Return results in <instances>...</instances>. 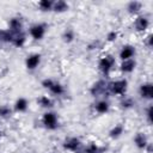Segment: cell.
<instances>
[{"instance_id": "obj_27", "label": "cell", "mask_w": 153, "mask_h": 153, "mask_svg": "<svg viewBox=\"0 0 153 153\" xmlns=\"http://www.w3.org/2000/svg\"><path fill=\"white\" fill-rule=\"evenodd\" d=\"M121 106L123 108V109H130V108H133V105H134V100L131 99V98H124V99H122L121 100Z\"/></svg>"}, {"instance_id": "obj_10", "label": "cell", "mask_w": 153, "mask_h": 153, "mask_svg": "<svg viewBox=\"0 0 153 153\" xmlns=\"http://www.w3.org/2000/svg\"><path fill=\"white\" fill-rule=\"evenodd\" d=\"M135 55V48L130 44H126L122 47L121 51H120V59L122 61H126V60H130L133 59V56Z\"/></svg>"}, {"instance_id": "obj_28", "label": "cell", "mask_w": 153, "mask_h": 153, "mask_svg": "<svg viewBox=\"0 0 153 153\" xmlns=\"http://www.w3.org/2000/svg\"><path fill=\"white\" fill-rule=\"evenodd\" d=\"M117 37H118L117 31L112 30V31H109V32H108V35H106V41H108V42H115V41L117 39Z\"/></svg>"}, {"instance_id": "obj_5", "label": "cell", "mask_w": 153, "mask_h": 153, "mask_svg": "<svg viewBox=\"0 0 153 153\" xmlns=\"http://www.w3.org/2000/svg\"><path fill=\"white\" fill-rule=\"evenodd\" d=\"M45 31H47V26L44 24H41V23H37V24H33L31 25V27L29 29V33L30 36L35 39V41H39L44 37L45 35Z\"/></svg>"}, {"instance_id": "obj_11", "label": "cell", "mask_w": 153, "mask_h": 153, "mask_svg": "<svg viewBox=\"0 0 153 153\" xmlns=\"http://www.w3.org/2000/svg\"><path fill=\"white\" fill-rule=\"evenodd\" d=\"M134 26H135L136 31L143 32V31H146V30L148 29V26H149V20H148V18L145 17V16H139V17L135 19Z\"/></svg>"}, {"instance_id": "obj_25", "label": "cell", "mask_w": 153, "mask_h": 153, "mask_svg": "<svg viewBox=\"0 0 153 153\" xmlns=\"http://www.w3.org/2000/svg\"><path fill=\"white\" fill-rule=\"evenodd\" d=\"M102 149L99 148V146L94 142H91L90 145H87L84 149H82V153H97V152H100Z\"/></svg>"}, {"instance_id": "obj_15", "label": "cell", "mask_w": 153, "mask_h": 153, "mask_svg": "<svg viewBox=\"0 0 153 153\" xmlns=\"http://www.w3.org/2000/svg\"><path fill=\"white\" fill-rule=\"evenodd\" d=\"M68 8H69V5L65 0H57V1H54V4H53V11L57 12V13L66 12Z\"/></svg>"}, {"instance_id": "obj_16", "label": "cell", "mask_w": 153, "mask_h": 153, "mask_svg": "<svg viewBox=\"0 0 153 153\" xmlns=\"http://www.w3.org/2000/svg\"><path fill=\"white\" fill-rule=\"evenodd\" d=\"M25 42H26V36H25V33H24L23 31L19 32V33L13 35L12 44H13L14 47H17V48H22V47L25 44Z\"/></svg>"}, {"instance_id": "obj_35", "label": "cell", "mask_w": 153, "mask_h": 153, "mask_svg": "<svg viewBox=\"0 0 153 153\" xmlns=\"http://www.w3.org/2000/svg\"><path fill=\"white\" fill-rule=\"evenodd\" d=\"M49 153H51V152H49Z\"/></svg>"}, {"instance_id": "obj_26", "label": "cell", "mask_w": 153, "mask_h": 153, "mask_svg": "<svg viewBox=\"0 0 153 153\" xmlns=\"http://www.w3.org/2000/svg\"><path fill=\"white\" fill-rule=\"evenodd\" d=\"M12 115V109L8 105H0V117L7 118Z\"/></svg>"}, {"instance_id": "obj_31", "label": "cell", "mask_w": 153, "mask_h": 153, "mask_svg": "<svg viewBox=\"0 0 153 153\" xmlns=\"http://www.w3.org/2000/svg\"><path fill=\"white\" fill-rule=\"evenodd\" d=\"M146 44H147L148 48H152V47H153V35H152V33H149V35L146 37Z\"/></svg>"}, {"instance_id": "obj_2", "label": "cell", "mask_w": 153, "mask_h": 153, "mask_svg": "<svg viewBox=\"0 0 153 153\" xmlns=\"http://www.w3.org/2000/svg\"><path fill=\"white\" fill-rule=\"evenodd\" d=\"M114 65H115V59H114V56L106 55V56L100 57V60H99V62H98V69L102 72L103 75L108 76V75L110 74V72H111Z\"/></svg>"}, {"instance_id": "obj_24", "label": "cell", "mask_w": 153, "mask_h": 153, "mask_svg": "<svg viewBox=\"0 0 153 153\" xmlns=\"http://www.w3.org/2000/svg\"><path fill=\"white\" fill-rule=\"evenodd\" d=\"M37 102H38V104H39L42 108H51V106L54 105L53 100H51L48 96H41V97L37 99Z\"/></svg>"}, {"instance_id": "obj_29", "label": "cell", "mask_w": 153, "mask_h": 153, "mask_svg": "<svg viewBox=\"0 0 153 153\" xmlns=\"http://www.w3.org/2000/svg\"><path fill=\"white\" fill-rule=\"evenodd\" d=\"M53 84H54V80L50 79V78H45V79L42 80V86H43L44 88H48V90H49V88L53 86Z\"/></svg>"}, {"instance_id": "obj_17", "label": "cell", "mask_w": 153, "mask_h": 153, "mask_svg": "<svg viewBox=\"0 0 153 153\" xmlns=\"http://www.w3.org/2000/svg\"><path fill=\"white\" fill-rule=\"evenodd\" d=\"M109 109H110V104H109V102H106V100H99V102H97L96 105H94V110H96L98 114H100V115L106 114V112L109 111Z\"/></svg>"}, {"instance_id": "obj_12", "label": "cell", "mask_w": 153, "mask_h": 153, "mask_svg": "<svg viewBox=\"0 0 153 153\" xmlns=\"http://www.w3.org/2000/svg\"><path fill=\"white\" fill-rule=\"evenodd\" d=\"M134 143L135 146L139 148V149H145L146 146L148 145V140H147V136L143 134V133H136V135L134 136Z\"/></svg>"}, {"instance_id": "obj_19", "label": "cell", "mask_w": 153, "mask_h": 153, "mask_svg": "<svg viewBox=\"0 0 153 153\" xmlns=\"http://www.w3.org/2000/svg\"><path fill=\"white\" fill-rule=\"evenodd\" d=\"M13 33L8 30L0 29V43H12Z\"/></svg>"}, {"instance_id": "obj_30", "label": "cell", "mask_w": 153, "mask_h": 153, "mask_svg": "<svg viewBox=\"0 0 153 153\" xmlns=\"http://www.w3.org/2000/svg\"><path fill=\"white\" fill-rule=\"evenodd\" d=\"M152 115H153V106L149 105L146 110V117H147V121L148 123H152Z\"/></svg>"}, {"instance_id": "obj_8", "label": "cell", "mask_w": 153, "mask_h": 153, "mask_svg": "<svg viewBox=\"0 0 153 153\" xmlns=\"http://www.w3.org/2000/svg\"><path fill=\"white\" fill-rule=\"evenodd\" d=\"M139 94L143 99H152L153 98V86L151 82L141 84L139 87Z\"/></svg>"}, {"instance_id": "obj_18", "label": "cell", "mask_w": 153, "mask_h": 153, "mask_svg": "<svg viewBox=\"0 0 153 153\" xmlns=\"http://www.w3.org/2000/svg\"><path fill=\"white\" fill-rule=\"evenodd\" d=\"M141 8H142V4H141L140 1H136V0L130 1V2H128V5H127V10H128V12L131 13V14H136V13H139V12L141 11Z\"/></svg>"}, {"instance_id": "obj_33", "label": "cell", "mask_w": 153, "mask_h": 153, "mask_svg": "<svg viewBox=\"0 0 153 153\" xmlns=\"http://www.w3.org/2000/svg\"><path fill=\"white\" fill-rule=\"evenodd\" d=\"M1 135H2V133H1V130H0V139H1Z\"/></svg>"}, {"instance_id": "obj_20", "label": "cell", "mask_w": 153, "mask_h": 153, "mask_svg": "<svg viewBox=\"0 0 153 153\" xmlns=\"http://www.w3.org/2000/svg\"><path fill=\"white\" fill-rule=\"evenodd\" d=\"M123 130H124V127H123L122 124H117V126H115L114 128L110 129L109 136H110L111 139H118V137L123 134Z\"/></svg>"}, {"instance_id": "obj_6", "label": "cell", "mask_w": 153, "mask_h": 153, "mask_svg": "<svg viewBox=\"0 0 153 153\" xmlns=\"http://www.w3.org/2000/svg\"><path fill=\"white\" fill-rule=\"evenodd\" d=\"M81 146H82V143H81L80 139H78V137H68L62 143V147L66 151H71L74 153H78Z\"/></svg>"}, {"instance_id": "obj_34", "label": "cell", "mask_w": 153, "mask_h": 153, "mask_svg": "<svg viewBox=\"0 0 153 153\" xmlns=\"http://www.w3.org/2000/svg\"><path fill=\"white\" fill-rule=\"evenodd\" d=\"M97 153H102V151H100V152H97Z\"/></svg>"}, {"instance_id": "obj_13", "label": "cell", "mask_w": 153, "mask_h": 153, "mask_svg": "<svg viewBox=\"0 0 153 153\" xmlns=\"http://www.w3.org/2000/svg\"><path fill=\"white\" fill-rule=\"evenodd\" d=\"M136 67V62L135 60L130 59V60H126V61H122L121 66H120V69L123 72V73H131Z\"/></svg>"}, {"instance_id": "obj_14", "label": "cell", "mask_w": 153, "mask_h": 153, "mask_svg": "<svg viewBox=\"0 0 153 153\" xmlns=\"http://www.w3.org/2000/svg\"><path fill=\"white\" fill-rule=\"evenodd\" d=\"M27 106H29V102H27L26 98H23V97L18 98L16 100V103H14V110L17 112H24V111H26L27 110Z\"/></svg>"}, {"instance_id": "obj_21", "label": "cell", "mask_w": 153, "mask_h": 153, "mask_svg": "<svg viewBox=\"0 0 153 153\" xmlns=\"http://www.w3.org/2000/svg\"><path fill=\"white\" fill-rule=\"evenodd\" d=\"M53 4H54V1H51V0H41L38 2V7L41 11L48 12V11H53Z\"/></svg>"}, {"instance_id": "obj_23", "label": "cell", "mask_w": 153, "mask_h": 153, "mask_svg": "<svg viewBox=\"0 0 153 153\" xmlns=\"http://www.w3.org/2000/svg\"><path fill=\"white\" fill-rule=\"evenodd\" d=\"M49 91H50L53 94H55V96H61V94L65 92V88H63V86H62L60 82L54 81V84H53V86L49 88Z\"/></svg>"}, {"instance_id": "obj_1", "label": "cell", "mask_w": 153, "mask_h": 153, "mask_svg": "<svg viewBox=\"0 0 153 153\" xmlns=\"http://www.w3.org/2000/svg\"><path fill=\"white\" fill-rule=\"evenodd\" d=\"M127 87H128V81L126 79H120L108 85V92L115 96H123L127 92Z\"/></svg>"}, {"instance_id": "obj_4", "label": "cell", "mask_w": 153, "mask_h": 153, "mask_svg": "<svg viewBox=\"0 0 153 153\" xmlns=\"http://www.w3.org/2000/svg\"><path fill=\"white\" fill-rule=\"evenodd\" d=\"M108 85H109V84H108L104 79H100V80L96 81V82L91 86L90 93H91L93 97H99V96H102V94H104V93L108 92Z\"/></svg>"}, {"instance_id": "obj_3", "label": "cell", "mask_w": 153, "mask_h": 153, "mask_svg": "<svg viewBox=\"0 0 153 153\" xmlns=\"http://www.w3.org/2000/svg\"><path fill=\"white\" fill-rule=\"evenodd\" d=\"M42 123L43 126L49 130H55L59 127V120L57 115L53 111H47L42 116Z\"/></svg>"}, {"instance_id": "obj_9", "label": "cell", "mask_w": 153, "mask_h": 153, "mask_svg": "<svg viewBox=\"0 0 153 153\" xmlns=\"http://www.w3.org/2000/svg\"><path fill=\"white\" fill-rule=\"evenodd\" d=\"M41 57H42L41 54H37V53L29 55V56L26 57V60H25V66H26V68L30 69V71L37 68L38 65L41 63Z\"/></svg>"}, {"instance_id": "obj_32", "label": "cell", "mask_w": 153, "mask_h": 153, "mask_svg": "<svg viewBox=\"0 0 153 153\" xmlns=\"http://www.w3.org/2000/svg\"><path fill=\"white\" fill-rule=\"evenodd\" d=\"M98 45H100V42L99 41H93L92 43L88 44V49L92 50V49H98Z\"/></svg>"}, {"instance_id": "obj_7", "label": "cell", "mask_w": 153, "mask_h": 153, "mask_svg": "<svg viewBox=\"0 0 153 153\" xmlns=\"http://www.w3.org/2000/svg\"><path fill=\"white\" fill-rule=\"evenodd\" d=\"M23 30V20L20 17H13L8 22V31H11L13 35L22 32Z\"/></svg>"}, {"instance_id": "obj_22", "label": "cell", "mask_w": 153, "mask_h": 153, "mask_svg": "<svg viewBox=\"0 0 153 153\" xmlns=\"http://www.w3.org/2000/svg\"><path fill=\"white\" fill-rule=\"evenodd\" d=\"M74 38H75V35H74V31H73L72 29H66V30L63 31V33H62V39H63V42L71 43V42L74 41Z\"/></svg>"}]
</instances>
